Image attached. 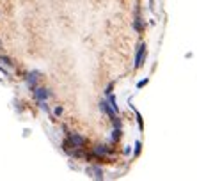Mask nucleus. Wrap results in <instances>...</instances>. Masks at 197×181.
Returning a JSON list of instances; mask_svg holds the SVG:
<instances>
[{
  "label": "nucleus",
  "mask_w": 197,
  "mask_h": 181,
  "mask_svg": "<svg viewBox=\"0 0 197 181\" xmlns=\"http://www.w3.org/2000/svg\"><path fill=\"white\" fill-rule=\"evenodd\" d=\"M144 55H146V44H140L137 50V57H135V68H140L142 66V60H144Z\"/></svg>",
  "instance_id": "nucleus-1"
},
{
  "label": "nucleus",
  "mask_w": 197,
  "mask_h": 181,
  "mask_svg": "<svg viewBox=\"0 0 197 181\" xmlns=\"http://www.w3.org/2000/svg\"><path fill=\"white\" fill-rule=\"evenodd\" d=\"M140 153V142H137V146H135V156Z\"/></svg>",
  "instance_id": "nucleus-10"
},
{
  "label": "nucleus",
  "mask_w": 197,
  "mask_h": 181,
  "mask_svg": "<svg viewBox=\"0 0 197 181\" xmlns=\"http://www.w3.org/2000/svg\"><path fill=\"white\" fill-rule=\"evenodd\" d=\"M146 83H148V78H146V80H142V82H139V83H137V87H144Z\"/></svg>",
  "instance_id": "nucleus-11"
},
{
  "label": "nucleus",
  "mask_w": 197,
  "mask_h": 181,
  "mask_svg": "<svg viewBox=\"0 0 197 181\" xmlns=\"http://www.w3.org/2000/svg\"><path fill=\"white\" fill-rule=\"evenodd\" d=\"M68 140L75 146V148H82L83 144H85V138L83 137H80V135H75V133H71L69 137H68Z\"/></svg>",
  "instance_id": "nucleus-2"
},
{
  "label": "nucleus",
  "mask_w": 197,
  "mask_h": 181,
  "mask_svg": "<svg viewBox=\"0 0 197 181\" xmlns=\"http://www.w3.org/2000/svg\"><path fill=\"white\" fill-rule=\"evenodd\" d=\"M38 80H39V71H32V73L27 75V82L32 89H36V82H38Z\"/></svg>",
  "instance_id": "nucleus-4"
},
{
  "label": "nucleus",
  "mask_w": 197,
  "mask_h": 181,
  "mask_svg": "<svg viewBox=\"0 0 197 181\" xmlns=\"http://www.w3.org/2000/svg\"><path fill=\"white\" fill-rule=\"evenodd\" d=\"M119 137H121V128H117V126H115L114 135H112V140H114V142H117V140H119Z\"/></svg>",
  "instance_id": "nucleus-7"
},
{
  "label": "nucleus",
  "mask_w": 197,
  "mask_h": 181,
  "mask_svg": "<svg viewBox=\"0 0 197 181\" xmlns=\"http://www.w3.org/2000/svg\"><path fill=\"white\" fill-rule=\"evenodd\" d=\"M93 153H94V154H98L99 158H105V156L110 153V149L107 148V146H96V148L93 149Z\"/></svg>",
  "instance_id": "nucleus-3"
},
{
  "label": "nucleus",
  "mask_w": 197,
  "mask_h": 181,
  "mask_svg": "<svg viewBox=\"0 0 197 181\" xmlns=\"http://www.w3.org/2000/svg\"><path fill=\"white\" fill-rule=\"evenodd\" d=\"M135 28H137V30H142V23H140V18H137V20H135Z\"/></svg>",
  "instance_id": "nucleus-9"
},
{
  "label": "nucleus",
  "mask_w": 197,
  "mask_h": 181,
  "mask_svg": "<svg viewBox=\"0 0 197 181\" xmlns=\"http://www.w3.org/2000/svg\"><path fill=\"white\" fill-rule=\"evenodd\" d=\"M34 93H36V98H38V101H44V99L48 98V91H46V89H36Z\"/></svg>",
  "instance_id": "nucleus-5"
},
{
  "label": "nucleus",
  "mask_w": 197,
  "mask_h": 181,
  "mask_svg": "<svg viewBox=\"0 0 197 181\" xmlns=\"http://www.w3.org/2000/svg\"><path fill=\"white\" fill-rule=\"evenodd\" d=\"M0 62H4V64H6L7 68H13V62L9 59H7V57H0Z\"/></svg>",
  "instance_id": "nucleus-8"
},
{
  "label": "nucleus",
  "mask_w": 197,
  "mask_h": 181,
  "mask_svg": "<svg viewBox=\"0 0 197 181\" xmlns=\"http://www.w3.org/2000/svg\"><path fill=\"white\" fill-rule=\"evenodd\" d=\"M89 174H94L93 178L94 179H101L103 176H101V170L98 169V167H93V169H89Z\"/></svg>",
  "instance_id": "nucleus-6"
}]
</instances>
